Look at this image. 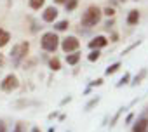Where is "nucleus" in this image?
<instances>
[{
    "instance_id": "1",
    "label": "nucleus",
    "mask_w": 148,
    "mask_h": 132,
    "mask_svg": "<svg viewBox=\"0 0 148 132\" xmlns=\"http://www.w3.org/2000/svg\"><path fill=\"white\" fill-rule=\"evenodd\" d=\"M101 16H103V11H101L98 5H89V7L86 9V12L82 14L80 23H82L84 26L91 28V26H96V24L101 21Z\"/></svg>"
},
{
    "instance_id": "2",
    "label": "nucleus",
    "mask_w": 148,
    "mask_h": 132,
    "mask_svg": "<svg viewBox=\"0 0 148 132\" xmlns=\"http://www.w3.org/2000/svg\"><path fill=\"white\" fill-rule=\"evenodd\" d=\"M40 44H42V49H44V50L54 52V50L58 49V45H59V38H58V35H56L54 31H47V33L42 35Z\"/></svg>"
},
{
    "instance_id": "3",
    "label": "nucleus",
    "mask_w": 148,
    "mask_h": 132,
    "mask_svg": "<svg viewBox=\"0 0 148 132\" xmlns=\"http://www.w3.org/2000/svg\"><path fill=\"white\" fill-rule=\"evenodd\" d=\"M28 50H30V44H28V42H21V44H18V45L12 47V50H11V59H12L14 63H19L23 57H26Z\"/></svg>"
},
{
    "instance_id": "4",
    "label": "nucleus",
    "mask_w": 148,
    "mask_h": 132,
    "mask_svg": "<svg viewBox=\"0 0 148 132\" xmlns=\"http://www.w3.org/2000/svg\"><path fill=\"white\" fill-rule=\"evenodd\" d=\"M79 45H80V42H79L77 37H66V38H63V42H61V49H63L66 54L75 52V50L79 49Z\"/></svg>"
},
{
    "instance_id": "5",
    "label": "nucleus",
    "mask_w": 148,
    "mask_h": 132,
    "mask_svg": "<svg viewBox=\"0 0 148 132\" xmlns=\"http://www.w3.org/2000/svg\"><path fill=\"white\" fill-rule=\"evenodd\" d=\"M0 87H2V90L4 92H12V90H16L18 87H19V80H18V77L16 75H7L5 78H4V82L0 84Z\"/></svg>"
},
{
    "instance_id": "6",
    "label": "nucleus",
    "mask_w": 148,
    "mask_h": 132,
    "mask_svg": "<svg viewBox=\"0 0 148 132\" xmlns=\"http://www.w3.org/2000/svg\"><path fill=\"white\" fill-rule=\"evenodd\" d=\"M106 45H108V38L103 37V35H98V37H94V38L89 42V47H91L92 50H99V49H103V47H106Z\"/></svg>"
},
{
    "instance_id": "7",
    "label": "nucleus",
    "mask_w": 148,
    "mask_h": 132,
    "mask_svg": "<svg viewBox=\"0 0 148 132\" xmlns=\"http://www.w3.org/2000/svg\"><path fill=\"white\" fill-rule=\"evenodd\" d=\"M56 18H58V9L52 5V7H47L44 12H42V19L45 21V23H52V21H56Z\"/></svg>"
},
{
    "instance_id": "8",
    "label": "nucleus",
    "mask_w": 148,
    "mask_h": 132,
    "mask_svg": "<svg viewBox=\"0 0 148 132\" xmlns=\"http://www.w3.org/2000/svg\"><path fill=\"white\" fill-rule=\"evenodd\" d=\"M132 132H148V118H139L134 123Z\"/></svg>"
},
{
    "instance_id": "9",
    "label": "nucleus",
    "mask_w": 148,
    "mask_h": 132,
    "mask_svg": "<svg viewBox=\"0 0 148 132\" xmlns=\"http://www.w3.org/2000/svg\"><path fill=\"white\" fill-rule=\"evenodd\" d=\"M139 11H136V9H132V11H129V14H127V24H131V26H134V24H138L139 23Z\"/></svg>"
},
{
    "instance_id": "10",
    "label": "nucleus",
    "mask_w": 148,
    "mask_h": 132,
    "mask_svg": "<svg viewBox=\"0 0 148 132\" xmlns=\"http://www.w3.org/2000/svg\"><path fill=\"white\" fill-rule=\"evenodd\" d=\"M9 40H11V33L5 31L4 28H0V47H5L9 44Z\"/></svg>"
},
{
    "instance_id": "11",
    "label": "nucleus",
    "mask_w": 148,
    "mask_h": 132,
    "mask_svg": "<svg viewBox=\"0 0 148 132\" xmlns=\"http://www.w3.org/2000/svg\"><path fill=\"white\" fill-rule=\"evenodd\" d=\"M79 61H80V54H79V52L66 54V63H68V64H77Z\"/></svg>"
},
{
    "instance_id": "12",
    "label": "nucleus",
    "mask_w": 148,
    "mask_h": 132,
    "mask_svg": "<svg viewBox=\"0 0 148 132\" xmlns=\"http://www.w3.org/2000/svg\"><path fill=\"white\" fill-rule=\"evenodd\" d=\"M77 5H79V0H66V2H64V9H66V12L75 11Z\"/></svg>"
},
{
    "instance_id": "13",
    "label": "nucleus",
    "mask_w": 148,
    "mask_h": 132,
    "mask_svg": "<svg viewBox=\"0 0 148 132\" xmlns=\"http://www.w3.org/2000/svg\"><path fill=\"white\" fill-rule=\"evenodd\" d=\"M44 4H45V0H30V7L33 11H38L40 7H44Z\"/></svg>"
},
{
    "instance_id": "14",
    "label": "nucleus",
    "mask_w": 148,
    "mask_h": 132,
    "mask_svg": "<svg viewBox=\"0 0 148 132\" xmlns=\"http://www.w3.org/2000/svg\"><path fill=\"white\" fill-rule=\"evenodd\" d=\"M49 66H51V70H54V71L61 70V63H59V59H58V57H52V59L49 61Z\"/></svg>"
},
{
    "instance_id": "15",
    "label": "nucleus",
    "mask_w": 148,
    "mask_h": 132,
    "mask_svg": "<svg viewBox=\"0 0 148 132\" xmlns=\"http://www.w3.org/2000/svg\"><path fill=\"white\" fill-rule=\"evenodd\" d=\"M68 26H70V23H68V21H59V23H56V24H54V28H56L58 31H64Z\"/></svg>"
},
{
    "instance_id": "16",
    "label": "nucleus",
    "mask_w": 148,
    "mask_h": 132,
    "mask_svg": "<svg viewBox=\"0 0 148 132\" xmlns=\"http://www.w3.org/2000/svg\"><path fill=\"white\" fill-rule=\"evenodd\" d=\"M119 68H120V63H115V64H112V66H110V68H106V71H105V73H106V75H113Z\"/></svg>"
},
{
    "instance_id": "17",
    "label": "nucleus",
    "mask_w": 148,
    "mask_h": 132,
    "mask_svg": "<svg viewBox=\"0 0 148 132\" xmlns=\"http://www.w3.org/2000/svg\"><path fill=\"white\" fill-rule=\"evenodd\" d=\"M87 59H89V61H92V63H94V61H98V59H99V50H92V52L89 54V57H87Z\"/></svg>"
},
{
    "instance_id": "18",
    "label": "nucleus",
    "mask_w": 148,
    "mask_h": 132,
    "mask_svg": "<svg viewBox=\"0 0 148 132\" xmlns=\"http://www.w3.org/2000/svg\"><path fill=\"white\" fill-rule=\"evenodd\" d=\"M145 75H146V70H141V73H139V75H138V77L134 78V82H132V84H139V82H141V80L145 78Z\"/></svg>"
},
{
    "instance_id": "19",
    "label": "nucleus",
    "mask_w": 148,
    "mask_h": 132,
    "mask_svg": "<svg viewBox=\"0 0 148 132\" xmlns=\"http://www.w3.org/2000/svg\"><path fill=\"white\" fill-rule=\"evenodd\" d=\"M105 14H106V16H113V14H115V9H113V7H106V9H105Z\"/></svg>"
},
{
    "instance_id": "20",
    "label": "nucleus",
    "mask_w": 148,
    "mask_h": 132,
    "mask_svg": "<svg viewBox=\"0 0 148 132\" xmlns=\"http://www.w3.org/2000/svg\"><path fill=\"white\" fill-rule=\"evenodd\" d=\"M14 132H25V127H23V123L19 122L18 125H16V129H14Z\"/></svg>"
},
{
    "instance_id": "21",
    "label": "nucleus",
    "mask_w": 148,
    "mask_h": 132,
    "mask_svg": "<svg viewBox=\"0 0 148 132\" xmlns=\"http://www.w3.org/2000/svg\"><path fill=\"white\" fill-rule=\"evenodd\" d=\"M0 132H7V127H5L4 120H0Z\"/></svg>"
},
{
    "instance_id": "22",
    "label": "nucleus",
    "mask_w": 148,
    "mask_h": 132,
    "mask_svg": "<svg viewBox=\"0 0 148 132\" xmlns=\"http://www.w3.org/2000/svg\"><path fill=\"white\" fill-rule=\"evenodd\" d=\"M98 101H99V99H98V97H96V99H92V101H91V103H89V104H87V108H86V110H91V108H92V106H94V104H96V103H98Z\"/></svg>"
},
{
    "instance_id": "23",
    "label": "nucleus",
    "mask_w": 148,
    "mask_h": 132,
    "mask_svg": "<svg viewBox=\"0 0 148 132\" xmlns=\"http://www.w3.org/2000/svg\"><path fill=\"white\" fill-rule=\"evenodd\" d=\"M127 80H129V75H124V78L119 82V85H122V84H127Z\"/></svg>"
},
{
    "instance_id": "24",
    "label": "nucleus",
    "mask_w": 148,
    "mask_h": 132,
    "mask_svg": "<svg viewBox=\"0 0 148 132\" xmlns=\"http://www.w3.org/2000/svg\"><path fill=\"white\" fill-rule=\"evenodd\" d=\"M101 84H103V80H101V78H98L96 82H92V85H101Z\"/></svg>"
},
{
    "instance_id": "25",
    "label": "nucleus",
    "mask_w": 148,
    "mask_h": 132,
    "mask_svg": "<svg viewBox=\"0 0 148 132\" xmlns=\"http://www.w3.org/2000/svg\"><path fill=\"white\" fill-rule=\"evenodd\" d=\"M0 66H4V56L0 54Z\"/></svg>"
},
{
    "instance_id": "26",
    "label": "nucleus",
    "mask_w": 148,
    "mask_h": 132,
    "mask_svg": "<svg viewBox=\"0 0 148 132\" xmlns=\"http://www.w3.org/2000/svg\"><path fill=\"white\" fill-rule=\"evenodd\" d=\"M32 132H40V129H38V127H33V129H32Z\"/></svg>"
},
{
    "instance_id": "27",
    "label": "nucleus",
    "mask_w": 148,
    "mask_h": 132,
    "mask_svg": "<svg viewBox=\"0 0 148 132\" xmlns=\"http://www.w3.org/2000/svg\"><path fill=\"white\" fill-rule=\"evenodd\" d=\"M66 0H56V4H64Z\"/></svg>"
}]
</instances>
